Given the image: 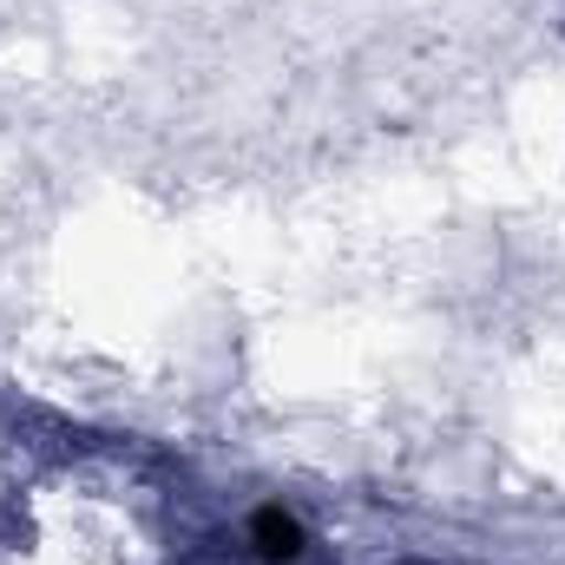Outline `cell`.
Instances as JSON below:
<instances>
[{
	"label": "cell",
	"mask_w": 565,
	"mask_h": 565,
	"mask_svg": "<svg viewBox=\"0 0 565 565\" xmlns=\"http://www.w3.org/2000/svg\"><path fill=\"white\" fill-rule=\"evenodd\" d=\"M257 540H264V559H296L302 553V526L289 520V513H257Z\"/></svg>",
	"instance_id": "6da1fadb"
}]
</instances>
